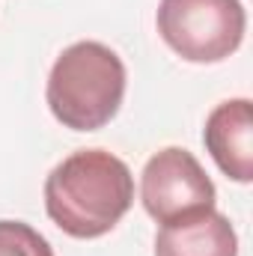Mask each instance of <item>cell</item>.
<instances>
[{
    "mask_svg": "<svg viewBox=\"0 0 253 256\" xmlns=\"http://www.w3.org/2000/svg\"><path fill=\"white\" fill-rule=\"evenodd\" d=\"M140 200L149 218L170 224L214 208V185L188 149L167 146L146 161L140 176Z\"/></svg>",
    "mask_w": 253,
    "mask_h": 256,
    "instance_id": "obj_4",
    "label": "cell"
},
{
    "mask_svg": "<svg viewBox=\"0 0 253 256\" xmlns=\"http://www.w3.org/2000/svg\"><path fill=\"white\" fill-rule=\"evenodd\" d=\"M134 202V176L122 158L104 149H80L45 179V212L72 238L108 236Z\"/></svg>",
    "mask_w": 253,
    "mask_h": 256,
    "instance_id": "obj_1",
    "label": "cell"
},
{
    "mask_svg": "<svg viewBox=\"0 0 253 256\" xmlns=\"http://www.w3.org/2000/svg\"><path fill=\"white\" fill-rule=\"evenodd\" d=\"M126 63L102 42H74L51 66L45 98L54 120L72 131L104 128L126 98Z\"/></svg>",
    "mask_w": 253,
    "mask_h": 256,
    "instance_id": "obj_2",
    "label": "cell"
},
{
    "mask_svg": "<svg viewBox=\"0 0 253 256\" xmlns=\"http://www.w3.org/2000/svg\"><path fill=\"white\" fill-rule=\"evenodd\" d=\"M0 256H54V250L30 224L0 220Z\"/></svg>",
    "mask_w": 253,
    "mask_h": 256,
    "instance_id": "obj_7",
    "label": "cell"
},
{
    "mask_svg": "<svg viewBox=\"0 0 253 256\" xmlns=\"http://www.w3.org/2000/svg\"><path fill=\"white\" fill-rule=\"evenodd\" d=\"M202 143L214 164L232 179L248 185L253 179V108L250 98L220 102L202 128Z\"/></svg>",
    "mask_w": 253,
    "mask_h": 256,
    "instance_id": "obj_5",
    "label": "cell"
},
{
    "mask_svg": "<svg viewBox=\"0 0 253 256\" xmlns=\"http://www.w3.org/2000/svg\"><path fill=\"white\" fill-rule=\"evenodd\" d=\"M155 256H238V236L226 214L206 208L161 224Z\"/></svg>",
    "mask_w": 253,
    "mask_h": 256,
    "instance_id": "obj_6",
    "label": "cell"
},
{
    "mask_svg": "<svg viewBox=\"0 0 253 256\" xmlns=\"http://www.w3.org/2000/svg\"><path fill=\"white\" fill-rule=\"evenodd\" d=\"M158 33L188 63H220L244 39L248 15L238 0H161Z\"/></svg>",
    "mask_w": 253,
    "mask_h": 256,
    "instance_id": "obj_3",
    "label": "cell"
}]
</instances>
